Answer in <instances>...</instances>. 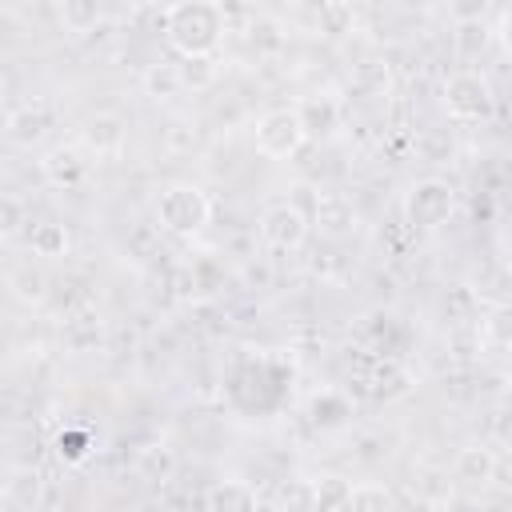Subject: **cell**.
<instances>
[{
  "instance_id": "cell-1",
  "label": "cell",
  "mask_w": 512,
  "mask_h": 512,
  "mask_svg": "<svg viewBox=\"0 0 512 512\" xmlns=\"http://www.w3.org/2000/svg\"><path fill=\"white\" fill-rule=\"evenodd\" d=\"M160 28H164V40L180 52V60H196V56H216L228 32V16L220 4L184 0V4L160 8Z\"/></svg>"
},
{
  "instance_id": "cell-2",
  "label": "cell",
  "mask_w": 512,
  "mask_h": 512,
  "mask_svg": "<svg viewBox=\"0 0 512 512\" xmlns=\"http://www.w3.org/2000/svg\"><path fill=\"white\" fill-rule=\"evenodd\" d=\"M208 216H212V200L204 196V188L188 180L164 184L156 196V224L172 236H196L208 224Z\"/></svg>"
},
{
  "instance_id": "cell-3",
  "label": "cell",
  "mask_w": 512,
  "mask_h": 512,
  "mask_svg": "<svg viewBox=\"0 0 512 512\" xmlns=\"http://www.w3.org/2000/svg\"><path fill=\"white\" fill-rule=\"evenodd\" d=\"M444 108H448V116L460 120V124L488 120L492 108H496V96H492L488 76L476 72V68H456V72L444 80Z\"/></svg>"
},
{
  "instance_id": "cell-4",
  "label": "cell",
  "mask_w": 512,
  "mask_h": 512,
  "mask_svg": "<svg viewBox=\"0 0 512 512\" xmlns=\"http://www.w3.org/2000/svg\"><path fill=\"white\" fill-rule=\"evenodd\" d=\"M452 208H456V188H452L448 180H440V176L416 180V184L408 188V196H404V216H408V224H412V228H424V232L448 224Z\"/></svg>"
},
{
  "instance_id": "cell-5",
  "label": "cell",
  "mask_w": 512,
  "mask_h": 512,
  "mask_svg": "<svg viewBox=\"0 0 512 512\" xmlns=\"http://www.w3.org/2000/svg\"><path fill=\"white\" fill-rule=\"evenodd\" d=\"M304 140H308V132H304V124H300L296 104H292V108H268V112L256 120V152L268 156V160H288V156H296Z\"/></svg>"
},
{
  "instance_id": "cell-6",
  "label": "cell",
  "mask_w": 512,
  "mask_h": 512,
  "mask_svg": "<svg viewBox=\"0 0 512 512\" xmlns=\"http://www.w3.org/2000/svg\"><path fill=\"white\" fill-rule=\"evenodd\" d=\"M308 216L296 208V204H288V200H280V204H268L264 212H260V240L268 244V248H276V252H296L304 240H308Z\"/></svg>"
},
{
  "instance_id": "cell-7",
  "label": "cell",
  "mask_w": 512,
  "mask_h": 512,
  "mask_svg": "<svg viewBox=\"0 0 512 512\" xmlns=\"http://www.w3.org/2000/svg\"><path fill=\"white\" fill-rule=\"evenodd\" d=\"M52 124H56L52 104L48 100H28L20 108H8V128L4 132H8V140L16 148H36L52 132Z\"/></svg>"
},
{
  "instance_id": "cell-8",
  "label": "cell",
  "mask_w": 512,
  "mask_h": 512,
  "mask_svg": "<svg viewBox=\"0 0 512 512\" xmlns=\"http://www.w3.org/2000/svg\"><path fill=\"white\" fill-rule=\"evenodd\" d=\"M40 176H44L52 188L72 192V188H80V184L88 180V160H84L80 148L60 144V148H48V152H44V160H40Z\"/></svg>"
},
{
  "instance_id": "cell-9",
  "label": "cell",
  "mask_w": 512,
  "mask_h": 512,
  "mask_svg": "<svg viewBox=\"0 0 512 512\" xmlns=\"http://www.w3.org/2000/svg\"><path fill=\"white\" fill-rule=\"evenodd\" d=\"M80 140H84L88 152H96V156H112V152L124 148V140H128V124H124V116H116V112H96V116L84 120Z\"/></svg>"
},
{
  "instance_id": "cell-10",
  "label": "cell",
  "mask_w": 512,
  "mask_h": 512,
  "mask_svg": "<svg viewBox=\"0 0 512 512\" xmlns=\"http://www.w3.org/2000/svg\"><path fill=\"white\" fill-rule=\"evenodd\" d=\"M296 112H300V124H304L308 140H328V136H336L340 116H344V108H340L336 96H304V100L296 104Z\"/></svg>"
},
{
  "instance_id": "cell-11",
  "label": "cell",
  "mask_w": 512,
  "mask_h": 512,
  "mask_svg": "<svg viewBox=\"0 0 512 512\" xmlns=\"http://www.w3.org/2000/svg\"><path fill=\"white\" fill-rule=\"evenodd\" d=\"M204 512H260V500H256V488L248 480L228 476L204 492Z\"/></svg>"
},
{
  "instance_id": "cell-12",
  "label": "cell",
  "mask_w": 512,
  "mask_h": 512,
  "mask_svg": "<svg viewBox=\"0 0 512 512\" xmlns=\"http://www.w3.org/2000/svg\"><path fill=\"white\" fill-rule=\"evenodd\" d=\"M272 512H320V496H316V480L308 476H284L272 488Z\"/></svg>"
},
{
  "instance_id": "cell-13",
  "label": "cell",
  "mask_w": 512,
  "mask_h": 512,
  "mask_svg": "<svg viewBox=\"0 0 512 512\" xmlns=\"http://www.w3.org/2000/svg\"><path fill=\"white\" fill-rule=\"evenodd\" d=\"M312 220H316V228H320L324 236H348V232L356 228V208H352V200H348V196L328 192V196H320V200H316Z\"/></svg>"
},
{
  "instance_id": "cell-14",
  "label": "cell",
  "mask_w": 512,
  "mask_h": 512,
  "mask_svg": "<svg viewBox=\"0 0 512 512\" xmlns=\"http://www.w3.org/2000/svg\"><path fill=\"white\" fill-rule=\"evenodd\" d=\"M344 512H396V492L384 480H356L348 488Z\"/></svg>"
},
{
  "instance_id": "cell-15",
  "label": "cell",
  "mask_w": 512,
  "mask_h": 512,
  "mask_svg": "<svg viewBox=\"0 0 512 512\" xmlns=\"http://www.w3.org/2000/svg\"><path fill=\"white\" fill-rule=\"evenodd\" d=\"M452 472H456V480H464V484H488V480L496 476V456H492L488 448H480V444L460 448Z\"/></svg>"
},
{
  "instance_id": "cell-16",
  "label": "cell",
  "mask_w": 512,
  "mask_h": 512,
  "mask_svg": "<svg viewBox=\"0 0 512 512\" xmlns=\"http://www.w3.org/2000/svg\"><path fill=\"white\" fill-rule=\"evenodd\" d=\"M140 84H144V96H152V100H172V96L184 92L180 64H148Z\"/></svg>"
},
{
  "instance_id": "cell-17",
  "label": "cell",
  "mask_w": 512,
  "mask_h": 512,
  "mask_svg": "<svg viewBox=\"0 0 512 512\" xmlns=\"http://www.w3.org/2000/svg\"><path fill=\"white\" fill-rule=\"evenodd\" d=\"M68 244H72V236H68V228L56 224V220H40V224L28 228V248H32L36 256H64Z\"/></svg>"
},
{
  "instance_id": "cell-18",
  "label": "cell",
  "mask_w": 512,
  "mask_h": 512,
  "mask_svg": "<svg viewBox=\"0 0 512 512\" xmlns=\"http://www.w3.org/2000/svg\"><path fill=\"white\" fill-rule=\"evenodd\" d=\"M488 40H492V28H488L484 20H464V24H456V32H452V44H456V56H460V60H476V56L488 48Z\"/></svg>"
},
{
  "instance_id": "cell-19",
  "label": "cell",
  "mask_w": 512,
  "mask_h": 512,
  "mask_svg": "<svg viewBox=\"0 0 512 512\" xmlns=\"http://www.w3.org/2000/svg\"><path fill=\"white\" fill-rule=\"evenodd\" d=\"M8 288H12V296L20 300V304H40L44 300V276H40V268H32V260L28 264H16L12 272H8Z\"/></svg>"
},
{
  "instance_id": "cell-20",
  "label": "cell",
  "mask_w": 512,
  "mask_h": 512,
  "mask_svg": "<svg viewBox=\"0 0 512 512\" xmlns=\"http://www.w3.org/2000/svg\"><path fill=\"white\" fill-rule=\"evenodd\" d=\"M56 12H60V24L76 36H84L100 24V4H92V0H64Z\"/></svg>"
},
{
  "instance_id": "cell-21",
  "label": "cell",
  "mask_w": 512,
  "mask_h": 512,
  "mask_svg": "<svg viewBox=\"0 0 512 512\" xmlns=\"http://www.w3.org/2000/svg\"><path fill=\"white\" fill-rule=\"evenodd\" d=\"M180 76H184V88L200 92V88H212L220 68H216V56H196V60H180Z\"/></svg>"
},
{
  "instance_id": "cell-22",
  "label": "cell",
  "mask_w": 512,
  "mask_h": 512,
  "mask_svg": "<svg viewBox=\"0 0 512 512\" xmlns=\"http://www.w3.org/2000/svg\"><path fill=\"white\" fill-rule=\"evenodd\" d=\"M96 340H100V320H96V316H72V320L64 324V344H68L72 352L96 348Z\"/></svg>"
},
{
  "instance_id": "cell-23",
  "label": "cell",
  "mask_w": 512,
  "mask_h": 512,
  "mask_svg": "<svg viewBox=\"0 0 512 512\" xmlns=\"http://www.w3.org/2000/svg\"><path fill=\"white\" fill-rule=\"evenodd\" d=\"M348 480H340V476H320L316 480V496H320V512H328V508H344L348 504Z\"/></svg>"
},
{
  "instance_id": "cell-24",
  "label": "cell",
  "mask_w": 512,
  "mask_h": 512,
  "mask_svg": "<svg viewBox=\"0 0 512 512\" xmlns=\"http://www.w3.org/2000/svg\"><path fill=\"white\" fill-rule=\"evenodd\" d=\"M484 332H488L496 344L512 348V304H496V308L488 312V320H484Z\"/></svg>"
},
{
  "instance_id": "cell-25",
  "label": "cell",
  "mask_w": 512,
  "mask_h": 512,
  "mask_svg": "<svg viewBox=\"0 0 512 512\" xmlns=\"http://www.w3.org/2000/svg\"><path fill=\"white\" fill-rule=\"evenodd\" d=\"M56 452L64 456V460H84L88 456V432H80V428H68V432H60L56 436Z\"/></svg>"
},
{
  "instance_id": "cell-26",
  "label": "cell",
  "mask_w": 512,
  "mask_h": 512,
  "mask_svg": "<svg viewBox=\"0 0 512 512\" xmlns=\"http://www.w3.org/2000/svg\"><path fill=\"white\" fill-rule=\"evenodd\" d=\"M168 468H172V456H168L164 448H144V452H140V472H144L148 480L168 476Z\"/></svg>"
},
{
  "instance_id": "cell-27",
  "label": "cell",
  "mask_w": 512,
  "mask_h": 512,
  "mask_svg": "<svg viewBox=\"0 0 512 512\" xmlns=\"http://www.w3.org/2000/svg\"><path fill=\"white\" fill-rule=\"evenodd\" d=\"M36 488H40V484H36V472H32V468H24V472H16V476H12L8 496H12V500H20V504H32V500H36Z\"/></svg>"
},
{
  "instance_id": "cell-28",
  "label": "cell",
  "mask_w": 512,
  "mask_h": 512,
  "mask_svg": "<svg viewBox=\"0 0 512 512\" xmlns=\"http://www.w3.org/2000/svg\"><path fill=\"white\" fill-rule=\"evenodd\" d=\"M20 220H24V208H20V200H16V196H4V232L12 236V232L20 228Z\"/></svg>"
},
{
  "instance_id": "cell-29",
  "label": "cell",
  "mask_w": 512,
  "mask_h": 512,
  "mask_svg": "<svg viewBox=\"0 0 512 512\" xmlns=\"http://www.w3.org/2000/svg\"><path fill=\"white\" fill-rule=\"evenodd\" d=\"M496 40H500V48L512 56V12H504V20H500V28H496Z\"/></svg>"
}]
</instances>
